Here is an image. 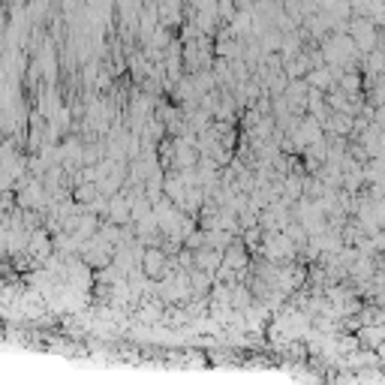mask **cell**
<instances>
[{
    "mask_svg": "<svg viewBox=\"0 0 385 385\" xmlns=\"http://www.w3.org/2000/svg\"><path fill=\"white\" fill-rule=\"evenodd\" d=\"M355 337H358V346L362 349H376L385 340V325H362V329L355 331Z\"/></svg>",
    "mask_w": 385,
    "mask_h": 385,
    "instance_id": "obj_4",
    "label": "cell"
},
{
    "mask_svg": "<svg viewBox=\"0 0 385 385\" xmlns=\"http://www.w3.org/2000/svg\"><path fill=\"white\" fill-rule=\"evenodd\" d=\"M346 34L352 37V43H355V48L362 54H367L371 48L379 45V28L367 19V15H349V21H346Z\"/></svg>",
    "mask_w": 385,
    "mask_h": 385,
    "instance_id": "obj_2",
    "label": "cell"
},
{
    "mask_svg": "<svg viewBox=\"0 0 385 385\" xmlns=\"http://www.w3.org/2000/svg\"><path fill=\"white\" fill-rule=\"evenodd\" d=\"M100 196L103 193H100V184H96V181H76V184H72V202L81 205V208L94 205Z\"/></svg>",
    "mask_w": 385,
    "mask_h": 385,
    "instance_id": "obj_3",
    "label": "cell"
},
{
    "mask_svg": "<svg viewBox=\"0 0 385 385\" xmlns=\"http://www.w3.org/2000/svg\"><path fill=\"white\" fill-rule=\"evenodd\" d=\"M138 271H142L147 283H160V280H166L171 271H178V262H175V256H169L160 244H145L142 259H138Z\"/></svg>",
    "mask_w": 385,
    "mask_h": 385,
    "instance_id": "obj_1",
    "label": "cell"
}]
</instances>
